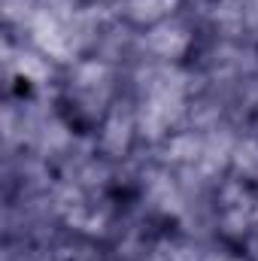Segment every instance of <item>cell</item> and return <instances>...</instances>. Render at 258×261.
I'll return each mask as SVG.
<instances>
[{
    "label": "cell",
    "instance_id": "6da1fadb",
    "mask_svg": "<svg viewBox=\"0 0 258 261\" xmlns=\"http://www.w3.org/2000/svg\"><path fill=\"white\" fill-rule=\"evenodd\" d=\"M186 110V73L170 64L149 67L140 82L137 130L146 140H161Z\"/></svg>",
    "mask_w": 258,
    "mask_h": 261
},
{
    "label": "cell",
    "instance_id": "7a4b0ae2",
    "mask_svg": "<svg viewBox=\"0 0 258 261\" xmlns=\"http://www.w3.org/2000/svg\"><path fill=\"white\" fill-rule=\"evenodd\" d=\"M110 88H113V73L104 61H79L70 76V97L88 116L104 110Z\"/></svg>",
    "mask_w": 258,
    "mask_h": 261
},
{
    "label": "cell",
    "instance_id": "3957f363",
    "mask_svg": "<svg viewBox=\"0 0 258 261\" xmlns=\"http://www.w3.org/2000/svg\"><path fill=\"white\" fill-rule=\"evenodd\" d=\"M146 46H149V52H152L155 58H161V61H176V58H183V55L189 52L192 34H189V28L179 24V21H158V24H152V31L146 34Z\"/></svg>",
    "mask_w": 258,
    "mask_h": 261
},
{
    "label": "cell",
    "instance_id": "277c9868",
    "mask_svg": "<svg viewBox=\"0 0 258 261\" xmlns=\"http://www.w3.org/2000/svg\"><path fill=\"white\" fill-rule=\"evenodd\" d=\"M134 128H137V119H131L122 110H113L100 128V149L107 155H125L131 146V137H134Z\"/></svg>",
    "mask_w": 258,
    "mask_h": 261
},
{
    "label": "cell",
    "instance_id": "5b68a950",
    "mask_svg": "<svg viewBox=\"0 0 258 261\" xmlns=\"http://www.w3.org/2000/svg\"><path fill=\"white\" fill-rule=\"evenodd\" d=\"M146 195L149 200L161 210V213H183V195H179V189L170 182V176H164V173H152L149 176V186H146Z\"/></svg>",
    "mask_w": 258,
    "mask_h": 261
},
{
    "label": "cell",
    "instance_id": "8992f818",
    "mask_svg": "<svg viewBox=\"0 0 258 261\" xmlns=\"http://www.w3.org/2000/svg\"><path fill=\"white\" fill-rule=\"evenodd\" d=\"M176 3L179 0H128L125 12L137 24H158V21H167V15L176 9Z\"/></svg>",
    "mask_w": 258,
    "mask_h": 261
},
{
    "label": "cell",
    "instance_id": "52a82bcc",
    "mask_svg": "<svg viewBox=\"0 0 258 261\" xmlns=\"http://www.w3.org/2000/svg\"><path fill=\"white\" fill-rule=\"evenodd\" d=\"M231 161H234V167H237L240 176H246V179H258V143L255 140H243V143H237L234 152H231Z\"/></svg>",
    "mask_w": 258,
    "mask_h": 261
}]
</instances>
